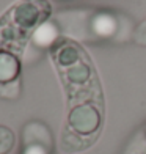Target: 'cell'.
<instances>
[{
	"label": "cell",
	"mask_w": 146,
	"mask_h": 154,
	"mask_svg": "<svg viewBox=\"0 0 146 154\" xmlns=\"http://www.w3.org/2000/svg\"><path fill=\"white\" fill-rule=\"evenodd\" d=\"M50 14V5L46 0H24L11 11V19L16 27L24 32L35 29Z\"/></svg>",
	"instance_id": "obj_2"
},
{
	"label": "cell",
	"mask_w": 146,
	"mask_h": 154,
	"mask_svg": "<svg viewBox=\"0 0 146 154\" xmlns=\"http://www.w3.org/2000/svg\"><path fill=\"white\" fill-rule=\"evenodd\" d=\"M91 142L93 140H87L83 135L71 131L69 128H66L63 131V134H61V149L66 152H75L83 148H88L91 145Z\"/></svg>",
	"instance_id": "obj_6"
},
{
	"label": "cell",
	"mask_w": 146,
	"mask_h": 154,
	"mask_svg": "<svg viewBox=\"0 0 146 154\" xmlns=\"http://www.w3.org/2000/svg\"><path fill=\"white\" fill-rule=\"evenodd\" d=\"M20 72V63L14 54L0 51V85H10L16 82Z\"/></svg>",
	"instance_id": "obj_4"
},
{
	"label": "cell",
	"mask_w": 146,
	"mask_h": 154,
	"mask_svg": "<svg viewBox=\"0 0 146 154\" xmlns=\"http://www.w3.org/2000/svg\"><path fill=\"white\" fill-rule=\"evenodd\" d=\"M14 145V135L10 129L0 126V154H6Z\"/></svg>",
	"instance_id": "obj_7"
},
{
	"label": "cell",
	"mask_w": 146,
	"mask_h": 154,
	"mask_svg": "<svg viewBox=\"0 0 146 154\" xmlns=\"http://www.w3.org/2000/svg\"><path fill=\"white\" fill-rule=\"evenodd\" d=\"M53 57H55V61H57L58 66L68 69V68L74 66L75 63L85 60V54L74 43H68L66 41V43L57 46V49L53 51Z\"/></svg>",
	"instance_id": "obj_3"
},
{
	"label": "cell",
	"mask_w": 146,
	"mask_h": 154,
	"mask_svg": "<svg viewBox=\"0 0 146 154\" xmlns=\"http://www.w3.org/2000/svg\"><path fill=\"white\" fill-rule=\"evenodd\" d=\"M99 106L101 104H96V101L72 104L68 115V128L83 137L96 134L102 123V110Z\"/></svg>",
	"instance_id": "obj_1"
},
{
	"label": "cell",
	"mask_w": 146,
	"mask_h": 154,
	"mask_svg": "<svg viewBox=\"0 0 146 154\" xmlns=\"http://www.w3.org/2000/svg\"><path fill=\"white\" fill-rule=\"evenodd\" d=\"M63 75H65L66 83L71 85V90L72 88H80V87L85 85L90 80V77H91V68H90L87 60H82L79 63H75L74 66L63 69Z\"/></svg>",
	"instance_id": "obj_5"
}]
</instances>
